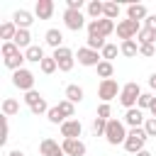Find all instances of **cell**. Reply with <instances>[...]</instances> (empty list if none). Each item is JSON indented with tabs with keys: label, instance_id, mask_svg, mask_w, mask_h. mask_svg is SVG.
Segmentation results:
<instances>
[{
	"label": "cell",
	"instance_id": "cell-1",
	"mask_svg": "<svg viewBox=\"0 0 156 156\" xmlns=\"http://www.w3.org/2000/svg\"><path fill=\"white\" fill-rule=\"evenodd\" d=\"M127 124L119 122V119H110L107 122V129H105V139L110 146H117V144H124L127 141Z\"/></svg>",
	"mask_w": 156,
	"mask_h": 156
},
{
	"label": "cell",
	"instance_id": "cell-2",
	"mask_svg": "<svg viewBox=\"0 0 156 156\" xmlns=\"http://www.w3.org/2000/svg\"><path fill=\"white\" fill-rule=\"evenodd\" d=\"M139 98H141V88H139L136 80H129V83L122 85V93H119V105H122V107H127V110L136 107Z\"/></svg>",
	"mask_w": 156,
	"mask_h": 156
},
{
	"label": "cell",
	"instance_id": "cell-3",
	"mask_svg": "<svg viewBox=\"0 0 156 156\" xmlns=\"http://www.w3.org/2000/svg\"><path fill=\"white\" fill-rule=\"evenodd\" d=\"M146 132H144V127H136V129H129V134H127V141L122 144L129 154H139V151H144V144H146Z\"/></svg>",
	"mask_w": 156,
	"mask_h": 156
},
{
	"label": "cell",
	"instance_id": "cell-4",
	"mask_svg": "<svg viewBox=\"0 0 156 156\" xmlns=\"http://www.w3.org/2000/svg\"><path fill=\"white\" fill-rule=\"evenodd\" d=\"M117 29V24L107 17H100V20H90L88 22V37H110L112 32Z\"/></svg>",
	"mask_w": 156,
	"mask_h": 156
},
{
	"label": "cell",
	"instance_id": "cell-5",
	"mask_svg": "<svg viewBox=\"0 0 156 156\" xmlns=\"http://www.w3.org/2000/svg\"><path fill=\"white\" fill-rule=\"evenodd\" d=\"M24 102H27V107L32 110V115H46L51 107L46 105V98L39 93V90H29V93H24Z\"/></svg>",
	"mask_w": 156,
	"mask_h": 156
},
{
	"label": "cell",
	"instance_id": "cell-6",
	"mask_svg": "<svg viewBox=\"0 0 156 156\" xmlns=\"http://www.w3.org/2000/svg\"><path fill=\"white\" fill-rule=\"evenodd\" d=\"M51 56H54V61H56L58 71H63V73H68V71L73 68V63H76V54H73L68 46H61V49H56Z\"/></svg>",
	"mask_w": 156,
	"mask_h": 156
},
{
	"label": "cell",
	"instance_id": "cell-7",
	"mask_svg": "<svg viewBox=\"0 0 156 156\" xmlns=\"http://www.w3.org/2000/svg\"><path fill=\"white\" fill-rule=\"evenodd\" d=\"M12 85H15L17 90H24V93L34 90V73H32L29 68L15 71V73H12Z\"/></svg>",
	"mask_w": 156,
	"mask_h": 156
},
{
	"label": "cell",
	"instance_id": "cell-8",
	"mask_svg": "<svg viewBox=\"0 0 156 156\" xmlns=\"http://www.w3.org/2000/svg\"><path fill=\"white\" fill-rule=\"evenodd\" d=\"M115 32H117V37H119L122 41H127V39H134V37L141 32V22H134V20H119Z\"/></svg>",
	"mask_w": 156,
	"mask_h": 156
},
{
	"label": "cell",
	"instance_id": "cell-9",
	"mask_svg": "<svg viewBox=\"0 0 156 156\" xmlns=\"http://www.w3.org/2000/svg\"><path fill=\"white\" fill-rule=\"evenodd\" d=\"M119 93H122V88L117 85L115 78H110V80H100V85H98V98H100L102 102H110V100L119 98Z\"/></svg>",
	"mask_w": 156,
	"mask_h": 156
},
{
	"label": "cell",
	"instance_id": "cell-10",
	"mask_svg": "<svg viewBox=\"0 0 156 156\" xmlns=\"http://www.w3.org/2000/svg\"><path fill=\"white\" fill-rule=\"evenodd\" d=\"M63 24L71 32H80L85 27V15L80 10H63Z\"/></svg>",
	"mask_w": 156,
	"mask_h": 156
},
{
	"label": "cell",
	"instance_id": "cell-11",
	"mask_svg": "<svg viewBox=\"0 0 156 156\" xmlns=\"http://www.w3.org/2000/svg\"><path fill=\"white\" fill-rule=\"evenodd\" d=\"M76 58H78L80 66H95V68H98V63L102 61L100 51H93V49H88V46H80L78 54H76Z\"/></svg>",
	"mask_w": 156,
	"mask_h": 156
},
{
	"label": "cell",
	"instance_id": "cell-12",
	"mask_svg": "<svg viewBox=\"0 0 156 156\" xmlns=\"http://www.w3.org/2000/svg\"><path fill=\"white\" fill-rule=\"evenodd\" d=\"M58 129H61V136H63V139H80V134H83L80 119H66Z\"/></svg>",
	"mask_w": 156,
	"mask_h": 156
},
{
	"label": "cell",
	"instance_id": "cell-13",
	"mask_svg": "<svg viewBox=\"0 0 156 156\" xmlns=\"http://www.w3.org/2000/svg\"><path fill=\"white\" fill-rule=\"evenodd\" d=\"M61 149H63L66 156H85V151H88L80 139H63L61 141Z\"/></svg>",
	"mask_w": 156,
	"mask_h": 156
},
{
	"label": "cell",
	"instance_id": "cell-14",
	"mask_svg": "<svg viewBox=\"0 0 156 156\" xmlns=\"http://www.w3.org/2000/svg\"><path fill=\"white\" fill-rule=\"evenodd\" d=\"M144 122H146V117H144V112H141L139 107H132V110H127V112H124V124H127L129 129L144 127Z\"/></svg>",
	"mask_w": 156,
	"mask_h": 156
},
{
	"label": "cell",
	"instance_id": "cell-15",
	"mask_svg": "<svg viewBox=\"0 0 156 156\" xmlns=\"http://www.w3.org/2000/svg\"><path fill=\"white\" fill-rule=\"evenodd\" d=\"M34 15L39 20H51V15H54V0H37L34 2Z\"/></svg>",
	"mask_w": 156,
	"mask_h": 156
},
{
	"label": "cell",
	"instance_id": "cell-16",
	"mask_svg": "<svg viewBox=\"0 0 156 156\" xmlns=\"http://www.w3.org/2000/svg\"><path fill=\"white\" fill-rule=\"evenodd\" d=\"M12 22L17 24V29H29V24L34 22V15H32L29 10H15Z\"/></svg>",
	"mask_w": 156,
	"mask_h": 156
},
{
	"label": "cell",
	"instance_id": "cell-17",
	"mask_svg": "<svg viewBox=\"0 0 156 156\" xmlns=\"http://www.w3.org/2000/svg\"><path fill=\"white\" fill-rule=\"evenodd\" d=\"M44 41H46V46H51L54 51H56V49H61V46H63V34H61V29H56V27L46 29Z\"/></svg>",
	"mask_w": 156,
	"mask_h": 156
},
{
	"label": "cell",
	"instance_id": "cell-18",
	"mask_svg": "<svg viewBox=\"0 0 156 156\" xmlns=\"http://www.w3.org/2000/svg\"><path fill=\"white\" fill-rule=\"evenodd\" d=\"M146 17H149V12H146V7H144V5H139V2L127 5V20L141 22V20H146Z\"/></svg>",
	"mask_w": 156,
	"mask_h": 156
},
{
	"label": "cell",
	"instance_id": "cell-19",
	"mask_svg": "<svg viewBox=\"0 0 156 156\" xmlns=\"http://www.w3.org/2000/svg\"><path fill=\"white\" fill-rule=\"evenodd\" d=\"M83 98H85V90L78 85V83H71V85H66V100L68 102H83Z\"/></svg>",
	"mask_w": 156,
	"mask_h": 156
},
{
	"label": "cell",
	"instance_id": "cell-20",
	"mask_svg": "<svg viewBox=\"0 0 156 156\" xmlns=\"http://www.w3.org/2000/svg\"><path fill=\"white\" fill-rule=\"evenodd\" d=\"M12 41H15L17 49H24V51H27V49L32 46V34H29V29H17V34H15Z\"/></svg>",
	"mask_w": 156,
	"mask_h": 156
},
{
	"label": "cell",
	"instance_id": "cell-21",
	"mask_svg": "<svg viewBox=\"0 0 156 156\" xmlns=\"http://www.w3.org/2000/svg\"><path fill=\"white\" fill-rule=\"evenodd\" d=\"M24 56H27V61H32V63H41V61L46 58L44 46H39V44H32V46L24 51Z\"/></svg>",
	"mask_w": 156,
	"mask_h": 156
},
{
	"label": "cell",
	"instance_id": "cell-22",
	"mask_svg": "<svg viewBox=\"0 0 156 156\" xmlns=\"http://www.w3.org/2000/svg\"><path fill=\"white\" fill-rule=\"evenodd\" d=\"M119 54L127 56V58H134V56L139 54V44H136V39H127V41H122V44H119Z\"/></svg>",
	"mask_w": 156,
	"mask_h": 156
},
{
	"label": "cell",
	"instance_id": "cell-23",
	"mask_svg": "<svg viewBox=\"0 0 156 156\" xmlns=\"http://www.w3.org/2000/svg\"><path fill=\"white\" fill-rule=\"evenodd\" d=\"M85 10H88V17H90V20H100L102 12H105V2H100V0H90V2L85 5Z\"/></svg>",
	"mask_w": 156,
	"mask_h": 156
},
{
	"label": "cell",
	"instance_id": "cell-24",
	"mask_svg": "<svg viewBox=\"0 0 156 156\" xmlns=\"http://www.w3.org/2000/svg\"><path fill=\"white\" fill-rule=\"evenodd\" d=\"M15 34H17V24H15L12 20L0 24V39H2V41H12V39H15Z\"/></svg>",
	"mask_w": 156,
	"mask_h": 156
},
{
	"label": "cell",
	"instance_id": "cell-25",
	"mask_svg": "<svg viewBox=\"0 0 156 156\" xmlns=\"http://www.w3.org/2000/svg\"><path fill=\"white\" fill-rule=\"evenodd\" d=\"M58 149H61L58 141H54V139H49V136L41 139V144H39V154H41V156H54Z\"/></svg>",
	"mask_w": 156,
	"mask_h": 156
},
{
	"label": "cell",
	"instance_id": "cell-26",
	"mask_svg": "<svg viewBox=\"0 0 156 156\" xmlns=\"http://www.w3.org/2000/svg\"><path fill=\"white\" fill-rule=\"evenodd\" d=\"M24 61H27V56H24V54L20 51L17 56H12V58H5V66H7V68H10L12 73H15V71H20V68H24Z\"/></svg>",
	"mask_w": 156,
	"mask_h": 156
},
{
	"label": "cell",
	"instance_id": "cell-27",
	"mask_svg": "<svg viewBox=\"0 0 156 156\" xmlns=\"http://www.w3.org/2000/svg\"><path fill=\"white\" fill-rule=\"evenodd\" d=\"M20 112V102L15 100V98H5L2 100V115L5 117H12V115H17Z\"/></svg>",
	"mask_w": 156,
	"mask_h": 156
},
{
	"label": "cell",
	"instance_id": "cell-28",
	"mask_svg": "<svg viewBox=\"0 0 156 156\" xmlns=\"http://www.w3.org/2000/svg\"><path fill=\"white\" fill-rule=\"evenodd\" d=\"M154 41H156V32L149 27H141V32L136 34V44L141 46V44H154Z\"/></svg>",
	"mask_w": 156,
	"mask_h": 156
},
{
	"label": "cell",
	"instance_id": "cell-29",
	"mask_svg": "<svg viewBox=\"0 0 156 156\" xmlns=\"http://www.w3.org/2000/svg\"><path fill=\"white\" fill-rule=\"evenodd\" d=\"M112 73H115V66H112L110 61H100V63H98V76H100L102 80H110Z\"/></svg>",
	"mask_w": 156,
	"mask_h": 156
},
{
	"label": "cell",
	"instance_id": "cell-30",
	"mask_svg": "<svg viewBox=\"0 0 156 156\" xmlns=\"http://www.w3.org/2000/svg\"><path fill=\"white\" fill-rule=\"evenodd\" d=\"M119 12H122V7L117 5V2H105V12H102V17H107V20H117L119 17Z\"/></svg>",
	"mask_w": 156,
	"mask_h": 156
},
{
	"label": "cell",
	"instance_id": "cell-31",
	"mask_svg": "<svg viewBox=\"0 0 156 156\" xmlns=\"http://www.w3.org/2000/svg\"><path fill=\"white\" fill-rule=\"evenodd\" d=\"M117 54H119V46H117V44H110V41H107V44H105V49L100 51L102 61H110V63H112V58H115Z\"/></svg>",
	"mask_w": 156,
	"mask_h": 156
},
{
	"label": "cell",
	"instance_id": "cell-32",
	"mask_svg": "<svg viewBox=\"0 0 156 156\" xmlns=\"http://www.w3.org/2000/svg\"><path fill=\"white\" fill-rule=\"evenodd\" d=\"M46 119H49L51 124H58V127H61V124L66 122V117H63V112L58 110V105H56V107H51V110L46 112Z\"/></svg>",
	"mask_w": 156,
	"mask_h": 156
},
{
	"label": "cell",
	"instance_id": "cell-33",
	"mask_svg": "<svg viewBox=\"0 0 156 156\" xmlns=\"http://www.w3.org/2000/svg\"><path fill=\"white\" fill-rule=\"evenodd\" d=\"M107 122H110V119H102V117H95V119H93V134H95V136H105V129H107Z\"/></svg>",
	"mask_w": 156,
	"mask_h": 156
},
{
	"label": "cell",
	"instance_id": "cell-34",
	"mask_svg": "<svg viewBox=\"0 0 156 156\" xmlns=\"http://www.w3.org/2000/svg\"><path fill=\"white\" fill-rule=\"evenodd\" d=\"M2 58H12V56H17L20 54V49L15 46V41H2Z\"/></svg>",
	"mask_w": 156,
	"mask_h": 156
},
{
	"label": "cell",
	"instance_id": "cell-35",
	"mask_svg": "<svg viewBox=\"0 0 156 156\" xmlns=\"http://www.w3.org/2000/svg\"><path fill=\"white\" fill-rule=\"evenodd\" d=\"M39 68H41V73H46V76H51L58 66H56V61H54V56H46L41 63H39Z\"/></svg>",
	"mask_w": 156,
	"mask_h": 156
},
{
	"label": "cell",
	"instance_id": "cell-36",
	"mask_svg": "<svg viewBox=\"0 0 156 156\" xmlns=\"http://www.w3.org/2000/svg\"><path fill=\"white\" fill-rule=\"evenodd\" d=\"M58 110L63 112V117H66V119L76 115V105H73V102H68V100H61V102H58Z\"/></svg>",
	"mask_w": 156,
	"mask_h": 156
},
{
	"label": "cell",
	"instance_id": "cell-37",
	"mask_svg": "<svg viewBox=\"0 0 156 156\" xmlns=\"http://www.w3.org/2000/svg\"><path fill=\"white\" fill-rule=\"evenodd\" d=\"M154 98H156V95H151V93H141V98H139L136 107H139V110H149V107H151V102H154Z\"/></svg>",
	"mask_w": 156,
	"mask_h": 156
},
{
	"label": "cell",
	"instance_id": "cell-38",
	"mask_svg": "<svg viewBox=\"0 0 156 156\" xmlns=\"http://www.w3.org/2000/svg\"><path fill=\"white\" fill-rule=\"evenodd\" d=\"M144 132H146V136H156V117H146Z\"/></svg>",
	"mask_w": 156,
	"mask_h": 156
},
{
	"label": "cell",
	"instance_id": "cell-39",
	"mask_svg": "<svg viewBox=\"0 0 156 156\" xmlns=\"http://www.w3.org/2000/svg\"><path fill=\"white\" fill-rule=\"evenodd\" d=\"M139 54L146 56V58H151V56H156V46H154V44H141V46H139Z\"/></svg>",
	"mask_w": 156,
	"mask_h": 156
},
{
	"label": "cell",
	"instance_id": "cell-40",
	"mask_svg": "<svg viewBox=\"0 0 156 156\" xmlns=\"http://www.w3.org/2000/svg\"><path fill=\"white\" fill-rule=\"evenodd\" d=\"M110 115H112V107H110V102H102V105L98 107V117H102V119H110Z\"/></svg>",
	"mask_w": 156,
	"mask_h": 156
},
{
	"label": "cell",
	"instance_id": "cell-41",
	"mask_svg": "<svg viewBox=\"0 0 156 156\" xmlns=\"http://www.w3.org/2000/svg\"><path fill=\"white\" fill-rule=\"evenodd\" d=\"M83 0H66V10H83Z\"/></svg>",
	"mask_w": 156,
	"mask_h": 156
},
{
	"label": "cell",
	"instance_id": "cell-42",
	"mask_svg": "<svg viewBox=\"0 0 156 156\" xmlns=\"http://www.w3.org/2000/svg\"><path fill=\"white\" fill-rule=\"evenodd\" d=\"M144 27H149V29L156 32V15H149V17L144 20Z\"/></svg>",
	"mask_w": 156,
	"mask_h": 156
},
{
	"label": "cell",
	"instance_id": "cell-43",
	"mask_svg": "<svg viewBox=\"0 0 156 156\" xmlns=\"http://www.w3.org/2000/svg\"><path fill=\"white\" fill-rule=\"evenodd\" d=\"M149 85L156 90V73H151V76H149Z\"/></svg>",
	"mask_w": 156,
	"mask_h": 156
},
{
	"label": "cell",
	"instance_id": "cell-44",
	"mask_svg": "<svg viewBox=\"0 0 156 156\" xmlns=\"http://www.w3.org/2000/svg\"><path fill=\"white\" fill-rule=\"evenodd\" d=\"M7 156H24V151H20V149H12Z\"/></svg>",
	"mask_w": 156,
	"mask_h": 156
},
{
	"label": "cell",
	"instance_id": "cell-45",
	"mask_svg": "<svg viewBox=\"0 0 156 156\" xmlns=\"http://www.w3.org/2000/svg\"><path fill=\"white\" fill-rule=\"evenodd\" d=\"M149 112H151V117H156V98H154V102H151V107H149Z\"/></svg>",
	"mask_w": 156,
	"mask_h": 156
},
{
	"label": "cell",
	"instance_id": "cell-46",
	"mask_svg": "<svg viewBox=\"0 0 156 156\" xmlns=\"http://www.w3.org/2000/svg\"><path fill=\"white\" fill-rule=\"evenodd\" d=\"M136 156H151V151H146V149H144V151H139Z\"/></svg>",
	"mask_w": 156,
	"mask_h": 156
},
{
	"label": "cell",
	"instance_id": "cell-47",
	"mask_svg": "<svg viewBox=\"0 0 156 156\" xmlns=\"http://www.w3.org/2000/svg\"><path fill=\"white\" fill-rule=\"evenodd\" d=\"M54 156H66V154H63V149H58V151H56Z\"/></svg>",
	"mask_w": 156,
	"mask_h": 156
}]
</instances>
